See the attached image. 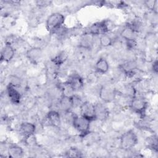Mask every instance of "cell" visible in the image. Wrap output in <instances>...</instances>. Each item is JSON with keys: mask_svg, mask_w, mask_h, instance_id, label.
I'll return each mask as SVG.
<instances>
[{"mask_svg": "<svg viewBox=\"0 0 158 158\" xmlns=\"http://www.w3.org/2000/svg\"><path fill=\"white\" fill-rule=\"evenodd\" d=\"M94 107L96 120L103 121L108 118L109 115V111L104 105L101 103H97L94 104Z\"/></svg>", "mask_w": 158, "mask_h": 158, "instance_id": "4fadbf2b", "label": "cell"}, {"mask_svg": "<svg viewBox=\"0 0 158 158\" xmlns=\"http://www.w3.org/2000/svg\"><path fill=\"white\" fill-rule=\"evenodd\" d=\"M59 108L65 112H70L71 109L73 108L72 100L71 97L62 96L59 102Z\"/></svg>", "mask_w": 158, "mask_h": 158, "instance_id": "9a60e30c", "label": "cell"}, {"mask_svg": "<svg viewBox=\"0 0 158 158\" xmlns=\"http://www.w3.org/2000/svg\"><path fill=\"white\" fill-rule=\"evenodd\" d=\"M96 71L101 74H104L109 71V65L108 62L104 58H100L95 64Z\"/></svg>", "mask_w": 158, "mask_h": 158, "instance_id": "e0dca14e", "label": "cell"}, {"mask_svg": "<svg viewBox=\"0 0 158 158\" xmlns=\"http://www.w3.org/2000/svg\"><path fill=\"white\" fill-rule=\"evenodd\" d=\"M91 122V121L81 115H73L72 119L74 128L80 133L81 136H85L89 133Z\"/></svg>", "mask_w": 158, "mask_h": 158, "instance_id": "7a4b0ae2", "label": "cell"}, {"mask_svg": "<svg viewBox=\"0 0 158 158\" xmlns=\"http://www.w3.org/2000/svg\"><path fill=\"white\" fill-rule=\"evenodd\" d=\"M94 36H93L92 35L88 33H85V34H83L81 40V42H80V45L81 46H82L83 48H89L90 46L92 45L93 44V38Z\"/></svg>", "mask_w": 158, "mask_h": 158, "instance_id": "44dd1931", "label": "cell"}, {"mask_svg": "<svg viewBox=\"0 0 158 158\" xmlns=\"http://www.w3.org/2000/svg\"><path fill=\"white\" fill-rule=\"evenodd\" d=\"M99 43L102 47H108L112 44V39L107 34H104L100 36Z\"/></svg>", "mask_w": 158, "mask_h": 158, "instance_id": "7402d4cb", "label": "cell"}, {"mask_svg": "<svg viewBox=\"0 0 158 158\" xmlns=\"http://www.w3.org/2000/svg\"><path fill=\"white\" fill-rule=\"evenodd\" d=\"M26 55L31 63L36 64L42 57V50L40 48L33 47L27 51Z\"/></svg>", "mask_w": 158, "mask_h": 158, "instance_id": "8fae6325", "label": "cell"}, {"mask_svg": "<svg viewBox=\"0 0 158 158\" xmlns=\"http://www.w3.org/2000/svg\"><path fill=\"white\" fill-rule=\"evenodd\" d=\"M148 143L151 148L156 151H157V139L156 137L153 136L148 141Z\"/></svg>", "mask_w": 158, "mask_h": 158, "instance_id": "cb8c5ba5", "label": "cell"}, {"mask_svg": "<svg viewBox=\"0 0 158 158\" xmlns=\"http://www.w3.org/2000/svg\"><path fill=\"white\" fill-rule=\"evenodd\" d=\"M110 30V27L109 26L108 21H102L99 22H96L92 24L87 31V33L94 35H102L104 34H107V33Z\"/></svg>", "mask_w": 158, "mask_h": 158, "instance_id": "8992f818", "label": "cell"}, {"mask_svg": "<svg viewBox=\"0 0 158 158\" xmlns=\"http://www.w3.org/2000/svg\"><path fill=\"white\" fill-rule=\"evenodd\" d=\"M66 82L75 91L81 89L84 86L83 79L77 74H73L70 75Z\"/></svg>", "mask_w": 158, "mask_h": 158, "instance_id": "9c48e42d", "label": "cell"}, {"mask_svg": "<svg viewBox=\"0 0 158 158\" xmlns=\"http://www.w3.org/2000/svg\"><path fill=\"white\" fill-rule=\"evenodd\" d=\"M36 130L35 125L28 122H22L19 127L20 133L26 139L32 136Z\"/></svg>", "mask_w": 158, "mask_h": 158, "instance_id": "ba28073f", "label": "cell"}, {"mask_svg": "<svg viewBox=\"0 0 158 158\" xmlns=\"http://www.w3.org/2000/svg\"><path fill=\"white\" fill-rule=\"evenodd\" d=\"M138 143V138L133 130L125 132L120 137V148L125 151H128L134 148Z\"/></svg>", "mask_w": 158, "mask_h": 158, "instance_id": "3957f363", "label": "cell"}, {"mask_svg": "<svg viewBox=\"0 0 158 158\" xmlns=\"http://www.w3.org/2000/svg\"><path fill=\"white\" fill-rule=\"evenodd\" d=\"M130 107L134 112L143 118L146 114V111L148 108V102L143 97L136 95L131 98Z\"/></svg>", "mask_w": 158, "mask_h": 158, "instance_id": "6da1fadb", "label": "cell"}, {"mask_svg": "<svg viewBox=\"0 0 158 158\" xmlns=\"http://www.w3.org/2000/svg\"><path fill=\"white\" fill-rule=\"evenodd\" d=\"M120 69L127 77H131L135 73L136 64L131 61L127 62L120 65Z\"/></svg>", "mask_w": 158, "mask_h": 158, "instance_id": "d6986e66", "label": "cell"}, {"mask_svg": "<svg viewBox=\"0 0 158 158\" xmlns=\"http://www.w3.org/2000/svg\"><path fill=\"white\" fill-rule=\"evenodd\" d=\"M46 118L48 123L55 127H58L60 125V116L58 112L56 110H50L46 115Z\"/></svg>", "mask_w": 158, "mask_h": 158, "instance_id": "5bb4252c", "label": "cell"}, {"mask_svg": "<svg viewBox=\"0 0 158 158\" xmlns=\"http://www.w3.org/2000/svg\"><path fill=\"white\" fill-rule=\"evenodd\" d=\"M117 95L116 89L111 86L102 85L99 91L100 99L104 102H110L113 101Z\"/></svg>", "mask_w": 158, "mask_h": 158, "instance_id": "5b68a950", "label": "cell"}, {"mask_svg": "<svg viewBox=\"0 0 158 158\" xmlns=\"http://www.w3.org/2000/svg\"><path fill=\"white\" fill-rule=\"evenodd\" d=\"M69 54L65 51H62L58 53L54 57L51 59V61L53 64L56 66L59 67L62 65L68 59Z\"/></svg>", "mask_w": 158, "mask_h": 158, "instance_id": "ffe728a7", "label": "cell"}, {"mask_svg": "<svg viewBox=\"0 0 158 158\" xmlns=\"http://www.w3.org/2000/svg\"><path fill=\"white\" fill-rule=\"evenodd\" d=\"M65 22V17L60 13L55 12L51 14L46 20V29L49 32H54L59 28L63 26Z\"/></svg>", "mask_w": 158, "mask_h": 158, "instance_id": "277c9868", "label": "cell"}, {"mask_svg": "<svg viewBox=\"0 0 158 158\" xmlns=\"http://www.w3.org/2000/svg\"><path fill=\"white\" fill-rule=\"evenodd\" d=\"M136 31L131 28L129 25H127L120 33L121 36L125 40V41L136 40Z\"/></svg>", "mask_w": 158, "mask_h": 158, "instance_id": "ac0fdd59", "label": "cell"}, {"mask_svg": "<svg viewBox=\"0 0 158 158\" xmlns=\"http://www.w3.org/2000/svg\"><path fill=\"white\" fill-rule=\"evenodd\" d=\"M7 93L9 98L13 104H17L20 102L21 94L17 89H16V86L9 83L7 86Z\"/></svg>", "mask_w": 158, "mask_h": 158, "instance_id": "7c38bea8", "label": "cell"}, {"mask_svg": "<svg viewBox=\"0 0 158 158\" xmlns=\"http://www.w3.org/2000/svg\"><path fill=\"white\" fill-rule=\"evenodd\" d=\"M10 84L17 87V86H19L20 85V79L19 78H17V77H13L10 82H9Z\"/></svg>", "mask_w": 158, "mask_h": 158, "instance_id": "484cf974", "label": "cell"}, {"mask_svg": "<svg viewBox=\"0 0 158 158\" xmlns=\"http://www.w3.org/2000/svg\"><path fill=\"white\" fill-rule=\"evenodd\" d=\"M157 1H147L145 2L146 6L152 10H154L156 7L157 6Z\"/></svg>", "mask_w": 158, "mask_h": 158, "instance_id": "d4e9b609", "label": "cell"}, {"mask_svg": "<svg viewBox=\"0 0 158 158\" xmlns=\"http://www.w3.org/2000/svg\"><path fill=\"white\" fill-rule=\"evenodd\" d=\"M80 115L83 117L91 122L96 120L95 107L94 104L88 101L82 102L80 106Z\"/></svg>", "mask_w": 158, "mask_h": 158, "instance_id": "52a82bcc", "label": "cell"}, {"mask_svg": "<svg viewBox=\"0 0 158 158\" xmlns=\"http://www.w3.org/2000/svg\"><path fill=\"white\" fill-rule=\"evenodd\" d=\"M66 157H81V152L76 148H70L65 153Z\"/></svg>", "mask_w": 158, "mask_h": 158, "instance_id": "603a6c76", "label": "cell"}, {"mask_svg": "<svg viewBox=\"0 0 158 158\" xmlns=\"http://www.w3.org/2000/svg\"><path fill=\"white\" fill-rule=\"evenodd\" d=\"M7 154L10 157L20 158L23 156V150L17 144H11L7 149Z\"/></svg>", "mask_w": 158, "mask_h": 158, "instance_id": "2e32d148", "label": "cell"}, {"mask_svg": "<svg viewBox=\"0 0 158 158\" xmlns=\"http://www.w3.org/2000/svg\"><path fill=\"white\" fill-rule=\"evenodd\" d=\"M152 69V70L154 73H157V72H158V62H157V60H156L153 62Z\"/></svg>", "mask_w": 158, "mask_h": 158, "instance_id": "4316f807", "label": "cell"}, {"mask_svg": "<svg viewBox=\"0 0 158 158\" xmlns=\"http://www.w3.org/2000/svg\"><path fill=\"white\" fill-rule=\"evenodd\" d=\"M15 54L14 48L11 44L6 43L2 48L1 52V61L8 62L10 61Z\"/></svg>", "mask_w": 158, "mask_h": 158, "instance_id": "30bf717a", "label": "cell"}]
</instances>
